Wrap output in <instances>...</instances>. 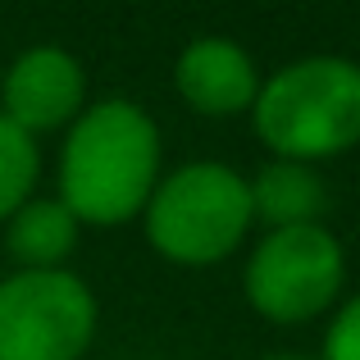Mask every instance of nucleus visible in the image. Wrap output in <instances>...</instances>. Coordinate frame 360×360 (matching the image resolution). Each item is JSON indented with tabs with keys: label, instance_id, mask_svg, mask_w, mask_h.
<instances>
[{
	"label": "nucleus",
	"instance_id": "6",
	"mask_svg": "<svg viewBox=\"0 0 360 360\" xmlns=\"http://www.w3.org/2000/svg\"><path fill=\"white\" fill-rule=\"evenodd\" d=\"M82 110H87V69L73 51L41 41L9 60L0 78V115L18 123L27 137L69 128Z\"/></svg>",
	"mask_w": 360,
	"mask_h": 360
},
{
	"label": "nucleus",
	"instance_id": "12",
	"mask_svg": "<svg viewBox=\"0 0 360 360\" xmlns=\"http://www.w3.org/2000/svg\"><path fill=\"white\" fill-rule=\"evenodd\" d=\"M260 360H319V356H306V352H269V356H260Z\"/></svg>",
	"mask_w": 360,
	"mask_h": 360
},
{
	"label": "nucleus",
	"instance_id": "3",
	"mask_svg": "<svg viewBox=\"0 0 360 360\" xmlns=\"http://www.w3.org/2000/svg\"><path fill=\"white\" fill-rule=\"evenodd\" d=\"M251 183L224 160H187L160 174L141 229L146 242L183 269H205L242 251L251 238Z\"/></svg>",
	"mask_w": 360,
	"mask_h": 360
},
{
	"label": "nucleus",
	"instance_id": "11",
	"mask_svg": "<svg viewBox=\"0 0 360 360\" xmlns=\"http://www.w3.org/2000/svg\"><path fill=\"white\" fill-rule=\"evenodd\" d=\"M319 360H360V292H352V297H342L333 306Z\"/></svg>",
	"mask_w": 360,
	"mask_h": 360
},
{
	"label": "nucleus",
	"instance_id": "10",
	"mask_svg": "<svg viewBox=\"0 0 360 360\" xmlns=\"http://www.w3.org/2000/svg\"><path fill=\"white\" fill-rule=\"evenodd\" d=\"M37 174H41V150L37 137H27L18 123L0 115V224L18 210L23 201H32Z\"/></svg>",
	"mask_w": 360,
	"mask_h": 360
},
{
	"label": "nucleus",
	"instance_id": "7",
	"mask_svg": "<svg viewBox=\"0 0 360 360\" xmlns=\"http://www.w3.org/2000/svg\"><path fill=\"white\" fill-rule=\"evenodd\" d=\"M260 64L238 37L201 32L178 51L174 60V87L196 115L205 119H238L251 115L255 96H260Z\"/></svg>",
	"mask_w": 360,
	"mask_h": 360
},
{
	"label": "nucleus",
	"instance_id": "5",
	"mask_svg": "<svg viewBox=\"0 0 360 360\" xmlns=\"http://www.w3.org/2000/svg\"><path fill=\"white\" fill-rule=\"evenodd\" d=\"M101 324L91 283L73 269H14L0 278V360H87Z\"/></svg>",
	"mask_w": 360,
	"mask_h": 360
},
{
	"label": "nucleus",
	"instance_id": "9",
	"mask_svg": "<svg viewBox=\"0 0 360 360\" xmlns=\"http://www.w3.org/2000/svg\"><path fill=\"white\" fill-rule=\"evenodd\" d=\"M82 224L60 196H32L5 219V251L18 269H69Z\"/></svg>",
	"mask_w": 360,
	"mask_h": 360
},
{
	"label": "nucleus",
	"instance_id": "8",
	"mask_svg": "<svg viewBox=\"0 0 360 360\" xmlns=\"http://www.w3.org/2000/svg\"><path fill=\"white\" fill-rule=\"evenodd\" d=\"M251 183V214L255 224L269 229H301V224H324L328 210V187L315 165L297 160H269L255 169Z\"/></svg>",
	"mask_w": 360,
	"mask_h": 360
},
{
	"label": "nucleus",
	"instance_id": "4",
	"mask_svg": "<svg viewBox=\"0 0 360 360\" xmlns=\"http://www.w3.org/2000/svg\"><path fill=\"white\" fill-rule=\"evenodd\" d=\"M347 251L328 224L269 229L242 264L246 306L269 324H310L342 301Z\"/></svg>",
	"mask_w": 360,
	"mask_h": 360
},
{
	"label": "nucleus",
	"instance_id": "1",
	"mask_svg": "<svg viewBox=\"0 0 360 360\" xmlns=\"http://www.w3.org/2000/svg\"><path fill=\"white\" fill-rule=\"evenodd\" d=\"M165 137L150 110L128 96L87 101L78 119L64 128L55 187L78 224L123 229L141 219L160 174H165Z\"/></svg>",
	"mask_w": 360,
	"mask_h": 360
},
{
	"label": "nucleus",
	"instance_id": "2",
	"mask_svg": "<svg viewBox=\"0 0 360 360\" xmlns=\"http://www.w3.org/2000/svg\"><path fill=\"white\" fill-rule=\"evenodd\" d=\"M251 123L274 160L324 165L360 146V64L347 55H301L264 73Z\"/></svg>",
	"mask_w": 360,
	"mask_h": 360
}]
</instances>
